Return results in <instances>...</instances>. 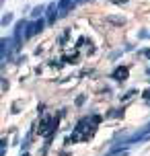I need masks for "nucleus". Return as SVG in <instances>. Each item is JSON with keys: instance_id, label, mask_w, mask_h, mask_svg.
Wrapping results in <instances>:
<instances>
[{"instance_id": "nucleus-8", "label": "nucleus", "mask_w": 150, "mask_h": 156, "mask_svg": "<svg viewBox=\"0 0 150 156\" xmlns=\"http://www.w3.org/2000/svg\"><path fill=\"white\" fill-rule=\"evenodd\" d=\"M144 99H146V101H150V88L146 90V93H144Z\"/></svg>"}, {"instance_id": "nucleus-3", "label": "nucleus", "mask_w": 150, "mask_h": 156, "mask_svg": "<svg viewBox=\"0 0 150 156\" xmlns=\"http://www.w3.org/2000/svg\"><path fill=\"white\" fill-rule=\"evenodd\" d=\"M107 23L121 27V25H126V16H115V15H109V16H107Z\"/></svg>"}, {"instance_id": "nucleus-4", "label": "nucleus", "mask_w": 150, "mask_h": 156, "mask_svg": "<svg viewBox=\"0 0 150 156\" xmlns=\"http://www.w3.org/2000/svg\"><path fill=\"white\" fill-rule=\"evenodd\" d=\"M23 29H27V23H25V21H19V23H16V27H15V39H16V41H21Z\"/></svg>"}, {"instance_id": "nucleus-6", "label": "nucleus", "mask_w": 150, "mask_h": 156, "mask_svg": "<svg viewBox=\"0 0 150 156\" xmlns=\"http://www.w3.org/2000/svg\"><path fill=\"white\" fill-rule=\"evenodd\" d=\"M45 10H48V6H43V4H39V6H35V8H33L31 16H35V19H37V16H41V12H45Z\"/></svg>"}, {"instance_id": "nucleus-7", "label": "nucleus", "mask_w": 150, "mask_h": 156, "mask_svg": "<svg viewBox=\"0 0 150 156\" xmlns=\"http://www.w3.org/2000/svg\"><path fill=\"white\" fill-rule=\"evenodd\" d=\"M0 23H2V27L10 25V23H12V12H4V15H2V21H0Z\"/></svg>"}, {"instance_id": "nucleus-9", "label": "nucleus", "mask_w": 150, "mask_h": 156, "mask_svg": "<svg viewBox=\"0 0 150 156\" xmlns=\"http://www.w3.org/2000/svg\"><path fill=\"white\" fill-rule=\"evenodd\" d=\"M78 2H82V0H78Z\"/></svg>"}, {"instance_id": "nucleus-2", "label": "nucleus", "mask_w": 150, "mask_h": 156, "mask_svg": "<svg viewBox=\"0 0 150 156\" xmlns=\"http://www.w3.org/2000/svg\"><path fill=\"white\" fill-rule=\"evenodd\" d=\"M58 15H60V10H58V4H55V2H52V4L48 6V21H49V23H54Z\"/></svg>"}, {"instance_id": "nucleus-5", "label": "nucleus", "mask_w": 150, "mask_h": 156, "mask_svg": "<svg viewBox=\"0 0 150 156\" xmlns=\"http://www.w3.org/2000/svg\"><path fill=\"white\" fill-rule=\"evenodd\" d=\"M113 78H115V80H126L127 78V68H117V70L113 72Z\"/></svg>"}, {"instance_id": "nucleus-1", "label": "nucleus", "mask_w": 150, "mask_h": 156, "mask_svg": "<svg viewBox=\"0 0 150 156\" xmlns=\"http://www.w3.org/2000/svg\"><path fill=\"white\" fill-rule=\"evenodd\" d=\"M76 2H78V0H60V2H58V10H60V16L66 15V12H68V8L74 6Z\"/></svg>"}]
</instances>
